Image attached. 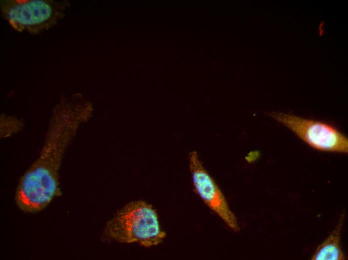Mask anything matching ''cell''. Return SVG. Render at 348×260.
I'll return each instance as SVG.
<instances>
[{
  "instance_id": "6da1fadb",
  "label": "cell",
  "mask_w": 348,
  "mask_h": 260,
  "mask_svg": "<svg viewBox=\"0 0 348 260\" xmlns=\"http://www.w3.org/2000/svg\"><path fill=\"white\" fill-rule=\"evenodd\" d=\"M92 112V104L80 94L62 96L52 110L40 154L17 186L14 199L20 210L40 212L62 195L60 170L64 155Z\"/></svg>"
},
{
  "instance_id": "7a4b0ae2",
  "label": "cell",
  "mask_w": 348,
  "mask_h": 260,
  "mask_svg": "<svg viewBox=\"0 0 348 260\" xmlns=\"http://www.w3.org/2000/svg\"><path fill=\"white\" fill-rule=\"evenodd\" d=\"M166 236L154 208L144 201L136 200L126 204L107 222L102 238L151 248L162 243Z\"/></svg>"
},
{
  "instance_id": "3957f363",
  "label": "cell",
  "mask_w": 348,
  "mask_h": 260,
  "mask_svg": "<svg viewBox=\"0 0 348 260\" xmlns=\"http://www.w3.org/2000/svg\"><path fill=\"white\" fill-rule=\"evenodd\" d=\"M70 6L66 0H0L2 17L14 30L37 35L56 26Z\"/></svg>"
},
{
  "instance_id": "277c9868",
  "label": "cell",
  "mask_w": 348,
  "mask_h": 260,
  "mask_svg": "<svg viewBox=\"0 0 348 260\" xmlns=\"http://www.w3.org/2000/svg\"><path fill=\"white\" fill-rule=\"evenodd\" d=\"M270 115L316 150L332 153H348L347 137L330 124L282 112H272Z\"/></svg>"
},
{
  "instance_id": "5b68a950",
  "label": "cell",
  "mask_w": 348,
  "mask_h": 260,
  "mask_svg": "<svg viewBox=\"0 0 348 260\" xmlns=\"http://www.w3.org/2000/svg\"><path fill=\"white\" fill-rule=\"evenodd\" d=\"M189 165L194 190L204 204L234 232L240 228L222 192L204 167L197 152L189 154Z\"/></svg>"
},
{
  "instance_id": "8992f818",
  "label": "cell",
  "mask_w": 348,
  "mask_h": 260,
  "mask_svg": "<svg viewBox=\"0 0 348 260\" xmlns=\"http://www.w3.org/2000/svg\"><path fill=\"white\" fill-rule=\"evenodd\" d=\"M345 220V215H341L334 230L326 239L316 249L312 258L313 260H347L342 252L340 240Z\"/></svg>"
},
{
  "instance_id": "52a82bcc",
  "label": "cell",
  "mask_w": 348,
  "mask_h": 260,
  "mask_svg": "<svg viewBox=\"0 0 348 260\" xmlns=\"http://www.w3.org/2000/svg\"><path fill=\"white\" fill-rule=\"evenodd\" d=\"M0 122L1 126H6L1 128V137L3 138H8L18 132L23 127V124L20 120L6 114L1 115Z\"/></svg>"
}]
</instances>
